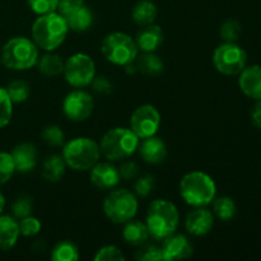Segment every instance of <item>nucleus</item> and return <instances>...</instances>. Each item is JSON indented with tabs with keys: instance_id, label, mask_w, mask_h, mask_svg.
I'll list each match as a JSON object with an SVG mask.
<instances>
[{
	"instance_id": "f257e3e1",
	"label": "nucleus",
	"mask_w": 261,
	"mask_h": 261,
	"mask_svg": "<svg viewBox=\"0 0 261 261\" xmlns=\"http://www.w3.org/2000/svg\"><path fill=\"white\" fill-rule=\"evenodd\" d=\"M66 19L58 12L38 15L33 22L31 35L38 48L45 51H55L60 47L68 35Z\"/></svg>"
},
{
	"instance_id": "f03ea898",
	"label": "nucleus",
	"mask_w": 261,
	"mask_h": 261,
	"mask_svg": "<svg viewBox=\"0 0 261 261\" xmlns=\"http://www.w3.org/2000/svg\"><path fill=\"white\" fill-rule=\"evenodd\" d=\"M178 223H180V214L172 201L157 199L148 206L145 224L153 239L163 241L175 233Z\"/></svg>"
},
{
	"instance_id": "7ed1b4c3",
	"label": "nucleus",
	"mask_w": 261,
	"mask_h": 261,
	"mask_svg": "<svg viewBox=\"0 0 261 261\" xmlns=\"http://www.w3.org/2000/svg\"><path fill=\"white\" fill-rule=\"evenodd\" d=\"M217 194L213 178L201 171H191L180 181V195L186 204L198 208L212 204Z\"/></svg>"
},
{
	"instance_id": "20e7f679",
	"label": "nucleus",
	"mask_w": 261,
	"mask_h": 261,
	"mask_svg": "<svg viewBox=\"0 0 261 261\" xmlns=\"http://www.w3.org/2000/svg\"><path fill=\"white\" fill-rule=\"evenodd\" d=\"M0 60L9 70H28L37 65L38 47L30 38L23 36L13 37L2 47Z\"/></svg>"
},
{
	"instance_id": "39448f33",
	"label": "nucleus",
	"mask_w": 261,
	"mask_h": 261,
	"mask_svg": "<svg viewBox=\"0 0 261 261\" xmlns=\"http://www.w3.org/2000/svg\"><path fill=\"white\" fill-rule=\"evenodd\" d=\"M139 140L132 129L114 127L103 134L99 142V149L107 161L120 162L137 152Z\"/></svg>"
},
{
	"instance_id": "423d86ee",
	"label": "nucleus",
	"mask_w": 261,
	"mask_h": 261,
	"mask_svg": "<svg viewBox=\"0 0 261 261\" xmlns=\"http://www.w3.org/2000/svg\"><path fill=\"white\" fill-rule=\"evenodd\" d=\"M99 144L91 138L79 137L69 140L63 149L66 167L74 171H88L99 161Z\"/></svg>"
},
{
	"instance_id": "0eeeda50",
	"label": "nucleus",
	"mask_w": 261,
	"mask_h": 261,
	"mask_svg": "<svg viewBox=\"0 0 261 261\" xmlns=\"http://www.w3.org/2000/svg\"><path fill=\"white\" fill-rule=\"evenodd\" d=\"M138 198L126 189H112L103 200L105 216L116 224L134 219L138 212Z\"/></svg>"
},
{
	"instance_id": "6e6552de",
	"label": "nucleus",
	"mask_w": 261,
	"mask_h": 261,
	"mask_svg": "<svg viewBox=\"0 0 261 261\" xmlns=\"http://www.w3.org/2000/svg\"><path fill=\"white\" fill-rule=\"evenodd\" d=\"M101 53L114 65L125 66L137 59L138 46L135 40L124 32H112L103 38Z\"/></svg>"
},
{
	"instance_id": "1a4fd4ad",
	"label": "nucleus",
	"mask_w": 261,
	"mask_h": 261,
	"mask_svg": "<svg viewBox=\"0 0 261 261\" xmlns=\"http://www.w3.org/2000/svg\"><path fill=\"white\" fill-rule=\"evenodd\" d=\"M213 65L223 75H239L247 64V54L236 42H224L213 53Z\"/></svg>"
},
{
	"instance_id": "9d476101",
	"label": "nucleus",
	"mask_w": 261,
	"mask_h": 261,
	"mask_svg": "<svg viewBox=\"0 0 261 261\" xmlns=\"http://www.w3.org/2000/svg\"><path fill=\"white\" fill-rule=\"evenodd\" d=\"M63 74L71 87L84 88L88 87L96 76V64L87 54H74L64 63Z\"/></svg>"
},
{
	"instance_id": "9b49d317",
	"label": "nucleus",
	"mask_w": 261,
	"mask_h": 261,
	"mask_svg": "<svg viewBox=\"0 0 261 261\" xmlns=\"http://www.w3.org/2000/svg\"><path fill=\"white\" fill-rule=\"evenodd\" d=\"M161 126V114L153 105H142L130 117V129L139 139L153 137Z\"/></svg>"
},
{
	"instance_id": "f8f14e48",
	"label": "nucleus",
	"mask_w": 261,
	"mask_h": 261,
	"mask_svg": "<svg viewBox=\"0 0 261 261\" xmlns=\"http://www.w3.org/2000/svg\"><path fill=\"white\" fill-rule=\"evenodd\" d=\"M93 109L94 101L91 94L79 88L66 94L63 101L64 115L74 122L86 121L91 117Z\"/></svg>"
},
{
	"instance_id": "ddd939ff",
	"label": "nucleus",
	"mask_w": 261,
	"mask_h": 261,
	"mask_svg": "<svg viewBox=\"0 0 261 261\" xmlns=\"http://www.w3.org/2000/svg\"><path fill=\"white\" fill-rule=\"evenodd\" d=\"M119 168L111 162H97L91 168V182L97 189L110 191L116 188L120 182Z\"/></svg>"
},
{
	"instance_id": "4468645a",
	"label": "nucleus",
	"mask_w": 261,
	"mask_h": 261,
	"mask_svg": "<svg viewBox=\"0 0 261 261\" xmlns=\"http://www.w3.org/2000/svg\"><path fill=\"white\" fill-rule=\"evenodd\" d=\"M214 224V214L205 206H198L188 214L185 228L190 234L196 237L205 236L212 231Z\"/></svg>"
},
{
	"instance_id": "2eb2a0df",
	"label": "nucleus",
	"mask_w": 261,
	"mask_h": 261,
	"mask_svg": "<svg viewBox=\"0 0 261 261\" xmlns=\"http://www.w3.org/2000/svg\"><path fill=\"white\" fill-rule=\"evenodd\" d=\"M137 150L139 152L142 160L149 165H160L167 158L168 154L166 143L155 135L144 138L142 142L139 140Z\"/></svg>"
},
{
	"instance_id": "dca6fc26",
	"label": "nucleus",
	"mask_w": 261,
	"mask_h": 261,
	"mask_svg": "<svg viewBox=\"0 0 261 261\" xmlns=\"http://www.w3.org/2000/svg\"><path fill=\"white\" fill-rule=\"evenodd\" d=\"M162 252L165 261L181 260L193 255V246L184 234H171L163 240Z\"/></svg>"
},
{
	"instance_id": "f3484780",
	"label": "nucleus",
	"mask_w": 261,
	"mask_h": 261,
	"mask_svg": "<svg viewBox=\"0 0 261 261\" xmlns=\"http://www.w3.org/2000/svg\"><path fill=\"white\" fill-rule=\"evenodd\" d=\"M239 75V86L242 93L255 101L261 99V66H246Z\"/></svg>"
},
{
	"instance_id": "a211bd4d",
	"label": "nucleus",
	"mask_w": 261,
	"mask_h": 261,
	"mask_svg": "<svg viewBox=\"0 0 261 261\" xmlns=\"http://www.w3.org/2000/svg\"><path fill=\"white\" fill-rule=\"evenodd\" d=\"M12 158L14 161L15 171L20 173H28L37 166L38 153L32 143H20L12 150Z\"/></svg>"
},
{
	"instance_id": "6ab92c4d",
	"label": "nucleus",
	"mask_w": 261,
	"mask_h": 261,
	"mask_svg": "<svg viewBox=\"0 0 261 261\" xmlns=\"http://www.w3.org/2000/svg\"><path fill=\"white\" fill-rule=\"evenodd\" d=\"M134 40L138 50L142 53H155L163 43V31L154 23L144 25L140 28V31H138Z\"/></svg>"
},
{
	"instance_id": "aec40b11",
	"label": "nucleus",
	"mask_w": 261,
	"mask_h": 261,
	"mask_svg": "<svg viewBox=\"0 0 261 261\" xmlns=\"http://www.w3.org/2000/svg\"><path fill=\"white\" fill-rule=\"evenodd\" d=\"M20 236L19 224L14 217L0 214V251H9Z\"/></svg>"
},
{
	"instance_id": "412c9836",
	"label": "nucleus",
	"mask_w": 261,
	"mask_h": 261,
	"mask_svg": "<svg viewBox=\"0 0 261 261\" xmlns=\"http://www.w3.org/2000/svg\"><path fill=\"white\" fill-rule=\"evenodd\" d=\"M124 224L122 239L126 244L132 245V246H143L148 241L150 234L147 224L140 221H133V219Z\"/></svg>"
},
{
	"instance_id": "4be33fe9",
	"label": "nucleus",
	"mask_w": 261,
	"mask_h": 261,
	"mask_svg": "<svg viewBox=\"0 0 261 261\" xmlns=\"http://www.w3.org/2000/svg\"><path fill=\"white\" fill-rule=\"evenodd\" d=\"M158 9L157 5L150 0H139L137 4L133 7L132 18L138 25L144 27V25L153 24L157 18Z\"/></svg>"
},
{
	"instance_id": "5701e85b",
	"label": "nucleus",
	"mask_w": 261,
	"mask_h": 261,
	"mask_svg": "<svg viewBox=\"0 0 261 261\" xmlns=\"http://www.w3.org/2000/svg\"><path fill=\"white\" fill-rule=\"evenodd\" d=\"M138 73H142L147 76H157L163 71V61L157 54L143 53L140 56H137L134 60Z\"/></svg>"
},
{
	"instance_id": "b1692460",
	"label": "nucleus",
	"mask_w": 261,
	"mask_h": 261,
	"mask_svg": "<svg viewBox=\"0 0 261 261\" xmlns=\"http://www.w3.org/2000/svg\"><path fill=\"white\" fill-rule=\"evenodd\" d=\"M66 163L61 155H48L42 165V177L48 182H59L65 175Z\"/></svg>"
},
{
	"instance_id": "393cba45",
	"label": "nucleus",
	"mask_w": 261,
	"mask_h": 261,
	"mask_svg": "<svg viewBox=\"0 0 261 261\" xmlns=\"http://www.w3.org/2000/svg\"><path fill=\"white\" fill-rule=\"evenodd\" d=\"M64 63L63 59L56 54H53V51H48L43 56H41L40 60L37 61L38 70L42 75L47 76V78H54L64 71Z\"/></svg>"
},
{
	"instance_id": "a878e982",
	"label": "nucleus",
	"mask_w": 261,
	"mask_h": 261,
	"mask_svg": "<svg viewBox=\"0 0 261 261\" xmlns=\"http://www.w3.org/2000/svg\"><path fill=\"white\" fill-rule=\"evenodd\" d=\"M65 19L66 23H68L69 30L75 31V32H83V31L88 30L92 25V23H93V14H92L89 8L83 5L78 10L71 13Z\"/></svg>"
},
{
	"instance_id": "bb28decb",
	"label": "nucleus",
	"mask_w": 261,
	"mask_h": 261,
	"mask_svg": "<svg viewBox=\"0 0 261 261\" xmlns=\"http://www.w3.org/2000/svg\"><path fill=\"white\" fill-rule=\"evenodd\" d=\"M213 203V214L221 221L228 222L234 218L237 212V206L234 204L233 199L229 196H219L214 198Z\"/></svg>"
},
{
	"instance_id": "cd10ccee",
	"label": "nucleus",
	"mask_w": 261,
	"mask_h": 261,
	"mask_svg": "<svg viewBox=\"0 0 261 261\" xmlns=\"http://www.w3.org/2000/svg\"><path fill=\"white\" fill-rule=\"evenodd\" d=\"M79 259V249L69 240L58 242L51 251L53 261H76Z\"/></svg>"
},
{
	"instance_id": "c85d7f7f",
	"label": "nucleus",
	"mask_w": 261,
	"mask_h": 261,
	"mask_svg": "<svg viewBox=\"0 0 261 261\" xmlns=\"http://www.w3.org/2000/svg\"><path fill=\"white\" fill-rule=\"evenodd\" d=\"M8 96L12 99L13 103H22L25 102L30 97L31 88L30 84L27 82L22 81V79H15V81L10 82L5 88Z\"/></svg>"
},
{
	"instance_id": "c756f323",
	"label": "nucleus",
	"mask_w": 261,
	"mask_h": 261,
	"mask_svg": "<svg viewBox=\"0 0 261 261\" xmlns=\"http://www.w3.org/2000/svg\"><path fill=\"white\" fill-rule=\"evenodd\" d=\"M42 140L50 147H61L65 142V134L58 125H47L41 133Z\"/></svg>"
},
{
	"instance_id": "7c9ffc66",
	"label": "nucleus",
	"mask_w": 261,
	"mask_h": 261,
	"mask_svg": "<svg viewBox=\"0 0 261 261\" xmlns=\"http://www.w3.org/2000/svg\"><path fill=\"white\" fill-rule=\"evenodd\" d=\"M242 27L239 20L227 19L224 20L219 28V35L224 42H236L241 35Z\"/></svg>"
},
{
	"instance_id": "2f4dec72",
	"label": "nucleus",
	"mask_w": 261,
	"mask_h": 261,
	"mask_svg": "<svg viewBox=\"0 0 261 261\" xmlns=\"http://www.w3.org/2000/svg\"><path fill=\"white\" fill-rule=\"evenodd\" d=\"M13 102L5 88L0 87V129L7 126L13 117Z\"/></svg>"
},
{
	"instance_id": "473e14b6",
	"label": "nucleus",
	"mask_w": 261,
	"mask_h": 261,
	"mask_svg": "<svg viewBox=\"0 0 261 261\" xmlns=\"http://www.w3.org/2000/svg\"><path fill=\"white\" fill-rule=\"evenodd\" d=\"M15 172L14 161L8 152H0V185H4Z\"/></svg>"
},
{
	"instance_id": "72a5a7b5",
	"label": "nucleus",
	"mask_w": 261,
	"mask_h": 261,
	"mask_svg": "<svg viewBox=\"0 0 261 261\" xmlns=\"http://www.w3.org/2000/svg\"><path fill=\"white\" fill-rule=\"evenodd\" d=\"M94 261H124L125 255L122 254L119 247L114 245H107V246L101 247L96 252L93 257Z\"/></svg>"
},
{
	"instance_id": "f704fd0d",
	"label": "nucleus",
	"mask_w": 261,
	"mask_h": 261,
	"mask_svg": "<svg viewBox=\"0 0 261 261\" xmlns=\"http://www.w3.org/2000/svg\"><path fill=\"white\" fill-rule=\"evenodd\" d=\"M33 209V201L30 196H19L17 200L13 203L12 212L15 219H22L24 217L31 216Z\"/></svg>"
},
{
	"instance_id": "c9c22d12",
	"label": "nucleus",
	"mask_w": 261,
	"mask_h": 261,
	"mask_svg": "<svg viewBox=\"0 0 261 261\" xmlns=\"http://www.w3.org/2000/svg\"><path fill=\"white\" fill-rule=\"evenodd\" d=\"M19 224V232L24 237H32L40 233L41 222L32 216H27L18 222Z\"/></svg>"
},
{
	"instance_id": "e433bc0d",
	"label": "nucleus",
	"mask_w": 261,
	"mask_h": 261,
	"mask_svg": "<svg viewBox=\"0 0 261 261\" xmlns=\"http://www.w3.org/2000/svg\"><path fill=\"white\" fill-rule=\"evenodd\" d=\"M31 10L37 15L58 12L59 0H28Z\"/></svg>"
},
{
	"instance_id": "4c0bfd02",
	"label": "nucleus",
	"mask_w": 261,
	"mask_h": 261,
	"mask_svg": "<svg viewBox=\"0 0 261 261\" xmlns=\"http://www.w3.org/2000/svg\"><path fill=\"white\" fill-rule=\"evenodd\" d=\"M155 185V180L153 176L150 175H144L140 176L137 178L134 184V193L137 196L140 198H147L148 195H150V193L153 191Z\"/></svg>"
},
{
	"instance_id": "58836bf2",
	"label": "nucleus",
	"mask_w": 261,
	"mask_h": 261,
	"mask_svg": "<svg viewBox=\"0 0 261 261\" xmlns=\"http://www.w3.org/2000/svg\"><path fill=\"white\" fill-rule=\"evenodd\" d=\"M135 259L139 261H162V247L154 246V245H147L135 254Z\"/></svg>"
},
{
	"instance_id": "ea45409f",
	"label": "nucleus",
	"mask_w": 261,
	"mask_h": 261,
	"mask_svg": "<svg viewBox=\"0 0 261 261\" xmlns=\"http://www.w3.org/2000/svg\"><path fill=\"white\" fill-rule=\"evenodd\" d=\"M84 5V0H59L58 13H60L64 18L69 17L71 13L78 10Z\"/></svg>"
},
{
	"instance_id": "a19ab883",
	"label": "nucleus",
	"mask_w": 261,
	"mask_h": 261,
	"mask_svg": "<svg viewBox=\"0 0 261 261\" xmlns=\"http://www.w3.org/2000/svg\"><path fill=\"white\" fill-rule=\"evenodd\" d=\"M91 84L92 89H93L97 94L105 96V94H110L112 92V83L105 75L94 76Z\"/></svg>"
},
{
	"instance_id": "79ce46f5",
	"label": "nucleus",
	"mask_w": 261,
	"mask_h": 261,
	"mask_svg": "<svg viewBox=\"0 0 261 261\" xmlns=\"http://www.w3.org/2000/svg\"><path fill=\"white\" fill-rule=\"evenodd\" d=\"M119 173L120 177L124 178V180H133L138 176L139 173V167L135 162L133 161H127V162H124L119 167Z\"/></svg>"
},
{
	"instance_id": "37998d69",
	"label": "nucleus",
	"mask_w": 261,
	"mask_h": 261,
	"mask_svg": "<svg viewBox=\"0 0 261 261\" xmlns=\"http://www.w3.org/2000/svg\"><path fill=\"white\" fill-rule=\"evenodd\" d=\"M251 121L257 129L261 130V99L256 101V105L254 106L251 111Z\"/></svg>"
},
{
	"instance_id": "c03bdc74",
	"label": "nucleus",
	"mask_w": 261,
	"mask_h": 261,
	"mask_svg": "<svg viewBox=\"0 0 261 261\" xmlns=\"http://www.w3.org/2000/svg\"><path fill=\"white\" fill-rule=\"evenodd\" d=\"M4 208H5V196L3 195V193L0 191V214L3 213Z\"/></svg>"
}]
</instances>
